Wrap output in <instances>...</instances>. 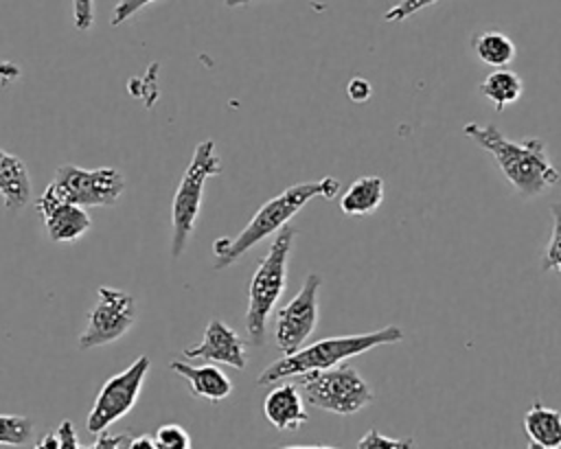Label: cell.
<instances>
[{"mask_svg":"<svg viewBox=\"0 0 561 449\" xmlns=\"http://www.w3.org/2000/svg\"><path fill=\"white\" fill-rule=\"evenodd\" d=\"M462 131L495 158L500 171L522 197L541 195L546 188L559 184L561 173L550 162L541 138L508 140L493 123H467Z\"/></svg>","mask_w":561,"mask_h":449,"instance_id":"6da1fadb","label":"cell"},{"mask_svg":"<svg viewBox=\"0 0 561 449\" xmlns=\"http://www.w3.org/2000/svg\"><path fill=\"white\" fill-rule=\"evenodd\" d=\"M340 191V182L331 175H324L318 182H298L285 188L280 195L265 202L252 219L245 223V228L237 237H221L213 243L215 254V269H224L239 261L250 247H254L259 241H263L270 234H276L289 219L311 199L324 197L331 199Z\"/></svg>","mask_w":561,"mask_h":449,"instance_id":"7a4b0ae2","label":"cell"},{"mask_svg":"<svg viewBox=\"0 0 561 449\" xmlns=\"http://www.w3.org/2000/svg\"><path fill=\"white\" fill-rule=\"evenodd\" d=\"M403 339V329L388 324L370 333H357V335H337L318 339L309 346H300L298 350L283 355L280 359L272 361L256 379V385H272L276 381L289 379L294 375L307 372V370H320L331 368L348 357L362 355L375 346L381 344H394Z\"/></svg>","mask_w":561,"mask_h":449,"instance_id":"3957f363","label":"cell"},{"mask_svg":"<svg viewBox=\"0 0 561 449\" xmlns=\"http://www.w3.org/2000/svg\"><path fill=\"white\" fill-rule=\"evenodd\" d=\"M294 237H296V228L285 223L276 232L267 254L261 258L256 272L252 274L250 289H248L245 331H248L250 342L256 344V346L263 344L270 313H272V309L276 307L278 298L285 291L287 265H289V254H291Z\"/></svg>","mask_w":561,"mask_h":449,"instance_id":"277c9868","label":"cell"},{"mask_svg":"<svg viewBox=\"0 0 561 449\" xmlns=\"http://www.w3.org/2000/svg\"><path fill=\"white\" fill-rule=\"evenodd\" d=\"M221 173V158L215 151L213 140H202L193 158L178 184V191L173 195L171 204V256L180 258L193 237L199 210H202V197L206 180Z\"/></svg>","mask_w":561,"mask_h":449,"instance_id":"5b68a950","label":"cell"},{"mask_svg":"<svg viewBox=\"0 0 561 449\" xmlns=\"http://www.w3.org/2000/svg\"><path fill=\"white\" fill-rule=\"evenodd\" d=\"M294 383L305 392L307 403L324 412L351 416L375 401L366 379L346 361L331 368L294 375Z\"/></svg>","mask_w":561,"mask_h":449,"instance_id":"8992f818","label":"cell"},{"mask_svg":"<svg viewBox=\"0 0 561 449\" xmlns=\"http://www.w3.org/2000/svg\"><path fill=\"white\" fill-rule=\"evenodd\" d=\"M44 191L83 208L114 206L125 191V177L114 166L83 169L77 164H61Z\"/></svg>","mask_w":561,"mask_h":449,"instance_id":"52a82bcc","label":"cell"},{"mask_svg":"<svg viewBox=\"0 0 561 449\" xmlns=\"http://www.w3.org/2000/svg\"><path fill=\"white\" fill-rule=\"evenodd\" d=\"M149 368H151L149 357L140 355L134 359L131 366H127L123 372H116L101 385L92 403V410L88 412V418H85L88 431L99 434L101 429L112 427L116 421H121L131 412V407L140 396Z\"/></svg>","mask_w":561,"mask_h":449,"instance_id":"ba28073f","label":"cell"},{"mask_svg":"<svg viewBox=\"0 0 561 449\" xmlns=\"http://www.w3.org/2000/svg\"><path fill=\"white\" fill-rule=\"evenodd\" d=\"M136 300L131 293L101 285L96 289V302L88 315L85 329L79 335V348H96L121 339L136 322Z\"/></svg>","mask_w":561,"mask_h":449,"instance_id":"9c48e42d","label":"cell"},{"mask_svg":"<svg viewBox=\"0 0 561 449\" xmlns=\"http://www.w3.org/2000/svg\"><path fill=\"white\" fill-rule=\"evenodd\" d=\"M322 278L318 272H309L298 293L276 311L274 339L283 355H289L305 346L318 324V291Z\"/></svg>","mask_w":561,"mask_h":449,"instance_id":"30bf717a","label":"cell"},{"mask_svg":"<svg viewBox=\"0 0 561 449\" xmlns=\"http://www.w3.org/2000/svg\"><path fill=\"white\" fill-rule=\"evenodd\" d=\"M35 208L42 215L46 237L55 243L77 241L92 228V221L83 206L53 197L46 191L35 199Z\"/></svg>","mask_w":561,"mask_h":449,"instance_id":"8fae6325","label":"cell"},{"mask_svg":"<svg viewBox=\"0 0 561 449\" xmlns=\"http://www.w3.org/2000/svg\"><path fill=\"white\" fill-rule=\"evenodd\" d=\"M182 353L186 359H206V361L232 366L237 370H243L248 361L245 344L239 337V333L217 318L208 320L202 342L197 346H186Z\"/></svg>","mask_w":561,"mask_h":449,"instance_id":"7c38bea8","label":"cell"},{"mask_svg":"<svg viewBox=\"0 0 561 449\" xmlns=\"http://www.w3.org/2000/svg\"><path fill=\"white\" fill-rule=\"evenodd\" d=\"M263 414L278 431L298 429L309 421L302 394L298 392L296 383H283L274 388L263 401Z\"/></svg>","mask_w":561,"mask_h":449,"instance_id":"4fadbf2b","label":"cell"},{"mask_svg":"<svg viewBox=\"0 0 561 449\" xmlns=\"http://www.w3.org/2000/svg\"><path fill=\"white\" fill-rule=\"evenodd\" d=\"M169 368L178 372L184 381H188L193 396L206 401H221L232 392V381L213 364L191 366L186 361H171Z\"/></svg>","mask_w":561,"mask_h":449,"instance_id":"5bb4252c","label":"cell"},{"mask_svg":"<svg viewBox=\"0 0 561 449\" xmlns=\"http://www.w3.org/2000/svg\"><path fill=\"white\" fill-rule=\"evenodd\" d=\"M0 197L4 202V208L11 212L22 210L33 197L31 177L24 160L7 153L4 149H0Z\"/></svg>","mask_w":561,"mask_h":449,"instance_id":"9a60e30c","label":"cell"},{"mask_svg":"<svg viewBox=\"0 0 561 449\" xmlns=\"http://www.w3.org/2000/svg\"><path fill=\"white\" fill-rule=\"evenodd\" d=\"M524 431L528 436L530 447L559 449L561 447V412L537 401L524 414Z\"/></svg>","mask_w":561,"mask_h":449,"instance_id":"2e32d148","label":"cell"},{"mask_svg":"<svg viewBox=\"0 0 561 449\" xmlns=\"http://www.w3.org/2000/svg\"><path fill=\"white\" fill-rule=\"evenodd\" d=\"M383 202V180L379 175H364L351 182L340 197V210L348 217H364L375 212Z\"/></svg>","mask_w":561,"mask_h":449,"instance_id":"e0dca14e","label":"cell"},{"mask_svg":"<svg viewBox=\"0 0 561 449\" xmlns=\"http://www.w3.org/2000/svg\"><path fill=\"white\" fill-rule=\"evenodd\" d=\"M471 48L476 53V57L486 64V66H495V68H504L506 64H511L515 59V44L508 35L500 33V31H482L476 33L471 37Z\"/></svg>","mask_w":561,"mask_h":449,"instance_id":"ac0fdd59","label":"cell"},{"mask_svg":"<svg viewBox=\"0 0 561 449\" xmlns=\"http://www.w3.org/2000/svg\"><path fill=\"white\" fill-rule=\"evenodd\" d=\"M524 83L519 79V74H515L513 70L506 68H497L493 72H489L482 83H480V92L482 96H486L497 112H502L506 105L515 103L522 96Z\"/></svg>","mask_w":561,"mask_h":449,"instance_id":"d6986e66","label":"cell"},{"mask_svg":"<svg viewBox=\"0 0 561 449\" xmlns=\"http://www.w3.org/2000/svg\"><path fill=\"white\" fill-rule=\"evenodd\" d=\"M33 421L18 414H0V445L22 447L33 440Z\"/></svg>","mask_w":561,"mask_h":449,"instance_id":"ffe728a7","label":"cell"},{"mask_svg":"<svg viewBox=\"0 0 561 449\" xmlns=\"http://www.w3.org/2000/svg\"><path fill=\"white\" fill-rule=\"evenodd\" d=\"M550 215H552V234L541 258V269L543 272L557 269L561 274V202H554L550 206Z\"/></svg>","mask_w":561,"mask_h":449,"instance_id":"44dd1931","label":"cell"},{"mask_svg":"<svg viewBox=\"0 0 561 449\" xmlns=\"http://www.w3.org/2000/svg\"><path fill=\"white\" fill-rule=\"evenodd\" d=\"M153 440L158 447H164V449H188L191 447V436L186 434V429L182 425H175V423L160 425L153 431Z\"/></svg>","mask_w":561,"mask_h":449,"instance_id":"7402d4cb","label":"cell"},{"mask_svg":"<svg viewBox=\"0 0 561 449\" xmlns=\"http://www.w3.org/2000/svg\"><path fill=\"white\" fill-rule=\"evenodd\" d=\"M359 449H408L414 447V440L410 438H390L379 434L377 429H370L366 436L357 440Z\"/></svg>","mask_w":561,"mask_h":449,"instance_id":"603a6c76","label":"cell"},{"mask_svg":"<svg viewBox=\"0 0 561 449\" xmlns=\"http://www.w3.org/2000/svg\"><path fill=\"white\" fill-rule=\"evenodd\" d=\"M434 2H438V0H401V2H397L394 7H390L383 13V20L386 22H403L405 18L419 13L421 9H425V7L434 4Z\"/></svg>","mask_w":561,"mask_h":449,"instance_id":"cb8c5ba5","label":"cell"},{"mask_svg":"<svg viewBox=\"0 0 561 449\" xmlns=\"http://www.w3.org/2000/svg\"><path fill=\"white\" fill-rule=\"evenodd\" d=\"M156 0H118L112 9V20L110 24L112 26H121L123 22H127L134 13H138L140 9H145L147 4H151Z\"/></svg>","mask_w":561,"mask_h":449,"instance_id":"d4e9b609","label":"cell"},{"mask_svg":"<svg viewBox=\"0 0 561 449\" xmlns=\"http://www.w3.org/2000/svg\"><path fill=\"white\" fill-rule=\"evenodd\" d=\"M158 68H160L158 64H151L149 70H147V77L136 79L140 83V90H136L134 96L136 99H145L147 107H151L156 103V99H158V83H156V77H153L158 72Z\"/></svg>","mask_w":561,"mask_h":449,"instance_id":"484cf974","label":"cell"},{"mask_svg":"<svg viewBox=\"0 0 561 449\" xmlns=\"http://www.w3.org/2000/svg\"><path fill=\"white\" fill-rule=\"evenodd\" d=\"M72 20L77 31H88L94 24V0H72Z\"/></svg>","mask_w":561,"mask_h":449,"instance_id":"4316f807","label":"cell"},{"mask_svg":"<svg viewBox=\"0 0 561 449\" xmlns=\"http://www.w3.org/2000/svg\"><path fill=\"white\" fill-rule=\"evenodd\" d=\"M129 438L127 434H112L110 427L107 429H101L96 434V440H94V449H121V447H129Z\"/></svg>","mask_w":561,"mask_h":449,"instance_id":"83f0119b","label":"cell"},{"mask_svg":"<svg viewBox=\"0 0 561 449\" xmlns=\"http://www.w3.org/2000/svg\"><path fill=\"white\" fill-rule=\"evenodd\" d=\"M57 434V442H59V449H79L81 442L75 434V425L70 421H61L59 427L55 429Z\"/></svg>","mask_w":561,"mask_h":449,"instance_id":"f1b7e54d","label":"cell"},{"mask_svg":"<svg viewBox=\"0 0 561 449\" xmlns=\"http://www.w3.org/2000/svg\"><path fill=\"white\" fill-rule=\"evenodd\" d=\"M370 92H373V88H370V83H368L364 77H353V79L348 81V85H346V94H348V99H351L353 103H364V101H368Z\"/></svg>","mask_w":561,"mask_h":449,"instance_id":"f546056e","label":"cell"},{"mask_svg":"<svg viewBox=\"0 0 561 449\" xmlns=\"http://www.w3.org/2000/svg\"><path fill=\"white\" fill-rule=\"evenodd\" d=\"M20 74H22V70H20L18 64L7 61V59L0 61V83H2V85H9L11 81L20 79Z\"/></svg>","mask_w":561,"mask_h":449,"instance_id":"4dcf8cb0","label":"cell"},{"mask_svg":"<svg viewBox=\"0 0 561 449\" xmlns=\"http://www.w3.org/2000/svg\"><path fill=\"white\" fill-rule=\"evenodd\" d=\"M156 447H158V445H156L153 436L140 434V436H131V438H129V447H127V449H156Z\"/></svg>","mask_w":561,"mask_h":449,"instance_id":"1f68e13d","label":"cell"},{"mask_svg":"<svg viewBox=\"0 0 561 449\" xmlns=\"http://www.w3.org/2000/svg\"><path fill=\"white\" fill-rule=\"evenodd\" d=\"M37 447L39 449H59V442H57V434L53 431H46L39 440H37Z\"/></svg>","mask_w":561,"mask_h":449,"instance_id":"d6a6232c","label":"cell"},{"mask_svg":"<svg viewBox=\"0 0 561 449\" xmlns=\"http://www.w3.org/2000/svg\"><path fill=\"white\" fill-rule=\"evenodd\" d=\"M248 2H252V0H224V4H226V7H230V9L243 7V4H248Z\"/></svg>","mask_w":561,"mask_h":449,"instance_id":"836d02e7","label":"cell"}]
</instances>
